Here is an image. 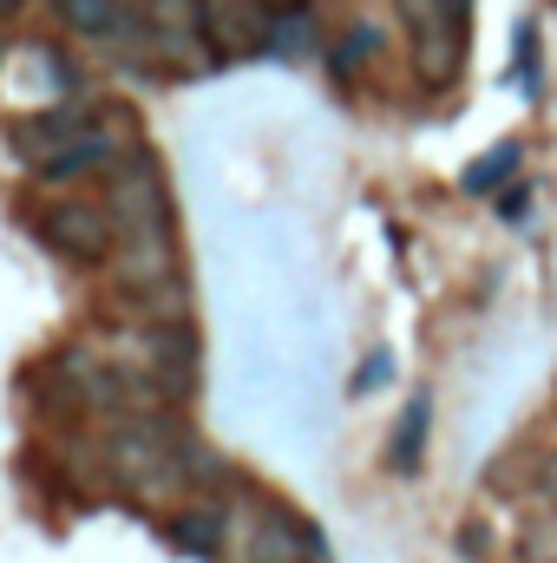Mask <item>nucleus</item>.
Masks as SVG:
<instances>
[{
  "label": "nucleus",
  "mask_w": 557,
  "mask_h": 563,
  "mask_svg": "<svg viewBox=\"0 0 557 563\" xmlns=\"http://www.w3.org/2000/svg\"><path fill=\"white\" fill-rule=\"evenodd\" d=\"M538 485H545V492L557 498V459H545V472H538Z\"/></svg>",
  "instance_id": "nucleus-16"
},
{
  "label": "nucleus",
  "mask_w": 557,
  "mask_h": 563,
  "mask_svg": "<svg viewBox=\"0 0 557 563\" xmlns=\"http://www.w3.org/2000/svg\"><path fill=\"white\" fill-rule=\"evenodd\" d=\"M26 223H33V236H40L59 263H73V269H106V263L119 256V223H112L106 203H86V197H46Z\"/></svg>",
  "instance_id": "nucleus-1"
},
{
  "label": "nucleus",
  "mask_w": 557,
  "mask_h": 563,
  "mask_svg": "<svg viewBox=\"0 0 557 563\" xmlns=\"http://www.w3.org/2000/svg\"><path fill=\"white\" fill-rule=\"evenodd\" d=\"M270 13H295V7H308V0H263Z\"/></svg>",
  "instance_id": "nucleus-17"
},
{
  "label": "nucleus",
  "mask_w": 557,
  "mask_h": 563,
  "mask_svg": "<svg viewBox=\"0 0 557 563\" xmlns=\"http://www.w3.org/2000/svg\"><path fill=\"white\" fill-rule=\"evenodd\" d=\"M374 46H381V33H374V26H354V33L341 40V53H335V73L348 79V73H354V66H361V59H368Z\"/></svg>",
  "instance_id": "nucleus-15"
},
{
  "label": "nucleus",
  "mask_w": 557,
  "mask_h": 563,
  "mask_svg": "<svg viewBox=\"0 0 557 563\" xmlns=\"http://www.w3.org/2000/svg\"><path fill=\"white\" fill-rule=\"evenodd\" d=\"M419 439H426V400H414L401 432H394V472H414L419 465Z\"/></svg>",
  "instance_id": "nucleus-13"
},
{
  "label": "nucleus",
  "mask_w": 557,
  "mask_h": 563,
  "mask_svg": "<svg viewBox=\"0 0 557 563\" xmlns=\"http://www.w3.org/2000/svg\"><path fill=\"white\" fill-rule=\"evenodd\" d=\"M53 13L66 20V33L79 40H112L125 20V0H53Z\"/></svg>",
  "instance_id": "nucleus-10"
},
{
  "label": "nucleus",
  "mask_w": 557,
  "mask_h": 563,
  "mask_svg": "<svg viewBox=\"0 0 557 563\" xmlns=\"http://www.w3.org/2000/svg\"><path fill=\"white\" fill-rule=\"evenodd\" d=\"M401 20L414 33V66L426 86L459 79V40H466V0H401Z\"/></svg>",
  "instance_id": "nucleus-3"
},
{
  "label": "nucleus",
  "mask_w": 557,
  "mask_h": 563,
  "mask_svg": "<svg viewBox=\"0 0 557 563\" xmlns=\"http://www.w3.org/2000/svg\"><path fill=\"white\" fill-rule=\"evenodd\" d=\"M250 558L256 563H308V558H328V544H321L302 518L263 511V518H256V538H250Z\"/></svg>",
  "instance_id": "nucleus-8"
},
{
  "label": "nucleus",
  "mask_w": 557,
  "mask_h": 563,
  "mask_svg": "<svg viewBox=\"0 0 557 563\" xmlns=\"http://www.w3.org/2000/svg\"><path fill=\"white\" fill-rule=\"evenodd\" d=\"M132 347L144 354L139 374L151 380L157 400H190V394H197V328H190V321H177V328H144Z\"/></svg>",
  "instance_id": "nucleus-4"
},
{
  "label": "nucleus",
  "mask_w": 557,
  "mask_h": 563,
  "mask_svg": "<svg viewBox=\"0 0 557 563\" xmlns=\"http://www.w3.org/2000/svg\"><path fill=\"white\" fill-rule=\"evenodd\" d=\"M112 276H119V288H125L132 301H151V295L177 288V282H184L177 243H171V236H125L119 256H112Z\"/></svg>",
  "instance_id": "nucleus-6"
},
{
  "label": "nucleus",
  "mask_w": 557,
  "mask_h": 563,
  "mask_svg": "<svg viewBox=\"0 0 557 563\" xmlns=\"http://www.w3.org/2000/svg\"><path fill=\"white\" fill-rule=\"evenodd\" d=\"M315 46H321V26H315V13H308V7L276 13V26H270V53H276V59H308Z\"/></svg>",
  "instance_id": "nucleus-11"
},
{
  "label": "nucleus",
  "mask_w": 557,
  "mask_h": 563,
  "mask_svg": "<svg viewBox=\"0 0 557 563\" xmlns=\"http://www.w3.org/2000/svg\"><path fill=\"white\" fill-rule=\"evenodd\" d=\"M512 170H518V144H499L485 164H472V170H466V190H492V184H505Z\"/></svg>",
  "instance_id": "nucleus-14"
},
{
  "label": "nucleus",
  "mask_w": 557,
  "mask_h": 563,
  "mask_svg": "<svg viewBox=\"0 0 557 563\" xmlns=\"http://www.w3.org/2000/svg\"><path fill=\"white\" fill-rule=\"evenodd\" d=\"M151 33H204V0H144Z\"/></svg>",
  "instance_id": "nucleus-12"
},
{
  "label": "nucleus",
  "mask_w": 557,
  "mask_h": 563,
  "mask_svg": "<svg viewBox=\"0 0 557 563\" xmlns=\"http://www.w3.org/2000/svg\"><path fill=\"white\" fill-rule=\"evenodd\" d=\"M92 119H99V106H92V99H66V106H53V112H33V119H20V125H13V144H20V157L40 170L46 157H59L66 144L79 139Z\"/></svg>",
  "instance_id": "nucleus-7"
},
{
  "label": "nucleus",
  "mask_w": 557,
  "mask_h": 563,
  "mask_svg": "<svg viewBox=\"0 0 557 563\" xmlns=\"http://www.w3.org/2000/svg\"><path fill=\"white\" fill-rule=\"evenodd\" d=\"M223 538H230L223 505H190V511H177V518H171V544H177V551H190V558H217V551H223Z\"/></svg>",
  "instance_id": "nucleus-9"
},
{
  "label": "nucleus",
  "mask_w": 557,
  "mask_h": 563,
  "mask_svg": "<svg viewBox=\"0 0 557 563\" xmlns=\"http://www.w3.org/2000/svg\"><path fill=\"white\" fill-rule=\"evenodd\" d=\"M270 26H276V13L263 0H204V40H210L217 66L270 53Z\"/></svg>",
  "instance_id": "nucleus-5"
},
{
  "label": "nucleus",
  "mask_w": 557,
  "mask_h": 563,
  "mask_svg": "<svg viewBox=\"0 0 557 563\" xmlns=\"http://www.w3.org/2000/svg\"><path fill=\"white\" fill-rule=\"evenodd\" d=\"M106 210L119 223V243L125 236H171V184H164V164L144 144L106 177Z\"/></svg>",
  "instance_id": "nucleus-2"
}]
</instances>
